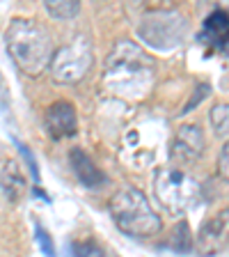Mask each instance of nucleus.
Returning a JSON list of instances; mask_svg holds the SVG:
<instances>
[{"instance_id":"1","label":"nucleus","mask_w":229,"mask_h":257,"mask_svg":"<svg viewBox=\"0 0 229 257\" xmlns=\"http://www.w3.org/2000/svg\"><path fill=\"white\" fill-rule=\"evenodd\" d=\"M156 80V62L140 44L119 39L110 48L103 64L101 85L108 94L119 99H144Z\"/></svg>"},{"instance_id":"2","label":"nucleus","mask_w":229,"mask_h":257,"mask_svg":"<svg viewBox=\"0 0 229 257\" xmlns=\"http://www.w3.org/2000/svg\"><path fill=\"white\" fill-rule=\"evenodd\" d=\"M5 46L21 74L37 78L53 60V39L32 19H14L5 30Z\"/></svg>"},{"instance_id":"3","label":"nucleus","mask_w":229,"mask_h":257,"mask_svg":"<svg viewBox=\"0 0 229 257\" xmlns=\"http://www.w3.org/2000/svg\"><path fill=\"white\" fill-rule=\"evenodd\" d=\"M110 216L124 234L131 236H154L160 232V216L140 188H119L110 198Z\"/></svg>"},{"instance_id":"4","label":"nucleus","mask_w":229,"mask_h":257,"mask_svg":"<svg viewBox=\"0 0 229 257\" xmlns=\"http://www.w3.org/2000/svg\"><path fill=\"white\" fill-rule=\"evenodd\" d=\"M138 37L142 44L156 51L179 48L188 37V21L176 10H154L147 12L138 21Z\"/></svg>"},{"instance_id":"5","label":"nucleus","mask_w":229,"mask_h":257,"mask_svg":"<svg viewBox=\"0 0 229 257\" xmlns=\"http://www.w3.org/2000/svg\"><path fill=\"white\" fill-rule=\"evenodd\" d=\"M154 193L170 214H183L199 202V184L186 170L174 166L158 168L154 175Z\"/></svg>"},{"instance_id":"6","label":"nucleus","mask_w":229,"mask_h":257,"mask_svg":"<svg viewBox=\"0 0 229 257\" xmlns=\"http://www.w3.org/2000/svg\"><path fill=\"white\" fill-rule=\"evenodd\" d=\"M92 67H94V48L85 35H76L69 44L58 48L48 64L51 78L58 85H76L90 74Z\"/></svg>"},{"instance_id":"7","label":"nucleus","mask_w":229,"mask_h":257,"mask_svg":"<svg viewBox=\"0 0 229 257\" xmlns=\"http://www.w3.org/2000/svg\"><path fill=\"white\" fill-rule=\"evenodd\" d=\"M204 134L197 124H181L174 131V138L170 143V159L179 166H186L197 161L204 154Z\"/></svg>"},{"instance_id":"8","label":"nucleus","mask_w":229,"mask_h":257,"mask_svg":"<svg viewBox=\"0 0 229 257\" xmlns=\"http://www.w3.org/2000/svg\"><path fill=\"white\" fill-rule=\"evenodd\" d=\"M229 243V207L206 218L197 232V250L202 255H215Z\"/></svg>"},{"instance_id":"9","label":"nucleus","mask_w":229,"mask_h":257,"mask_svg":"<svg viewBox=\"0 0 229 257\" xmlns=\"http://www.w3.org/2000/svg\"><path fill=\"white\" fill-rule=\"evenodd\" d=\"M44 122H46V128H48V134H51V138H55V140L69 138V136H74L76 131H78L76 108L71 101H64V99H60V101L51 103V106L46 108Z\"/></svg>"},{"instance_id":"10","label":"nucleus","mask_w":229,"mask_h":257,"mask_svg":"<svg viewBox=\"0 0 229 257\" xmlns=\"http://www.w3.org/2000/svg\"><path fill=\"white\" fill-rule=\"evenodd\" d=\"M199 42L215 53H229V12L215 10L206 16L199 30Z\"/></svg>"},{"instance_id":"11","label":"nucleus","mask_w":229,"mask_h":257,"mask_svg":"<svg viewBox=\"0 0 229 257\" xmlns=\"http://www.w3.org/2000/svg\"><path fill=\"white\" fill-rule=\"evenodd\" d=\"M0 191L12 204L21 202L28 193V177L16 159H7L0 168Z\"/></svg>"},{"instance_id":"12","label":"nucleus","mask_w":229,"mask_h":257,"mask_svg":"<svg viewBox=\"0 0 229 257\" xmlns=\"http://www.w3.org/2000/svg\"><path fill=\"white\" fill-rule=\"evenodd\" d=\"M69 163H71V168H74L76 177H78V182L83 184L85 188L96 191V188L106 186V182H108L106 172L96 166L94 161L90 159V154H87V152H83L80 147H74V150H71Z\"/></svg>"},{"instance_id":"13","label":"nucleus","mask_w":229,"mask_h":257,"mask_svg":"<svg viewBox=\"0 0 229 257\" xmlns=\"http://www.w3.org/2000/svg\"><path fill=\"white\" fill-rule=\"evenodd\" d=\"M44 10L58 21H69L80 14V3H76V0H46Z\"/></svg>"},{"instance_id":"14","label":"nucleus","mask_w":229,"mask_h":257,"mask_svg":"<svg viewBox=\"0 0 229 257\" xmlns=\"http://www.w3.org/2000/svg\"><path fill=\"white\" fill-rule=\"evenodd\" d=\"M208 124L220 138H229V103H215L208 112Z\"/></svg>"},{"instance_id":"15","label":"nucleus","mask_w":229,"mask_h":257,"mask_svg":"<svg viewBox=\"0 0 229 257\" xmlns=\"http://www.w3.org/2000/svg\"><path fill=\"white\" fill-rule=\"evenodd\" d=\"M71 257H106V252L94 241H76L71 243Z\"/></svg>"},{"instance_id":"16","label":"nucleus","mask_w":229,"mask_h":257,"mask_svg":"<svg viewBox=\"0 0 229 257\" xmlns=\"http://www.w3.org/2000/svg\"><path fill=\"white\" fill-rule=\"evenodd\" d=\"M35 234H37V241H39V248H42V252L46 257H55V246H53V239H51V234H48L46 230H44L42 225L35 220Z\"/></svg>"},{"instance_id":"17","label":"nucleus","mask_w":229,"mask_h":257,"mask_svg":"<svg viewBox=\"0 0 229 257\" xmlns=\"http://www.w3.org/2000/svg\"><path fill=\"white\" fill-rule=\"evenodd\" d=\"M190 234H188V225L186 223H179V227H176V232L172 234V243H174V248H179V250H188V248L192 246L190 243Z\"/></svg>"},{"instance_id":"18","label":"nucleus","mask_w":229,"mask_h":257,"mask_svg":"<svg viewBox=\"0 0 229 257\" xmlns=\"http://www.w3.org/2000/svg\"><path fill=\"white\" fill-rule=\"evenodd\" d=\"M218 175L229 182V138H227V143L222 145L220 156H218Z\"/></svg>"},{"instance_id":"19","label":"nucleus","mask_w":229,"mask_h":257,"mask_svg":"<svg viewBox=\"0 0 229 257\" xmlns=\"http://www.w3.org/2000/svg\"><path fill=\"white\" fill-rule=\"evenodd\" d=\"M206 92H211V87H208L206 83H202V85L197 87V92H195V96H190V101L186 103V108H183V112H181V115H186V112L190 110V108H195V106H197V103L202 101L204 96H206Z\"/></svg>"},{"instance_id":"20","label":"nucleus","mask_w":229,"mask_h":257,"mask_svg":"<svg viewBox=\"0 0 229 257\" xmlns=\"http://www.w3.org/2000/svg\"><path fill=\"white\" fill-rule=\"evenodd\" d=\"M21 154L26 156L28 166H30V172H32V179H35V184H37L39 182V170H37V163H35V159H32L30 150H28V147H21Z\"/></svg>"}]
</instances>
